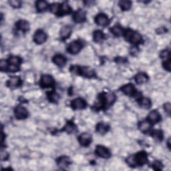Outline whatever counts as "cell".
Listing matches in <instances>:
<instances>
[{
    "mask_svg": "<svg viewBox=\"0 0 171 171\" xmlns=\"http://www.w3.org/2000/svg\"><path fill=\"white\" fill-rule=\"evenodd\" d=\"M15 117L18 120H23L28 117L29 112L28 110L23 107V106H18L14 110Z\"/></svg>",
    "mask_w": 171,
    "mask_h": 171,
    "instance_id": "cell-6",
    "label": "cell"
},
{
    "mask_svg": "<svg viewBox=\"0 0 171 171\" xmlns=\"http://www.w3.org/2000/svg\"><path fill=\"white\" fill-rule=\"evenodd\" d=\"M55 82L53 77L48 74H44L41 76L39 80V85L43 88L53 87Z\"/></svg>",
    "mask_w": 171,
    "mask_h": 171,
    "instance_id": "cell-4",
    "label": "cell"
},
{
    "mask_svg": "<svg viewBox=\"0 0 171 171\" xmlns=\"http://www.w3.org/2000/svg\"><path fill=\"white\" fill-rule=\"evenodd\" d=\"M160 56L163 60H168L170 58V52L168 49H164L160 52Z\"/></svg>",
    "mask_w": 171,
    "mask_h": 171,
    "instance_id": "cell-39",
    "label": "cell"
},
{
    "mask_svg": "<svg viewBox=\"0 0 171 171\" xmlns=\"http://www.w3.org/2000/svg\"><path fill=\"white\" fill-rule=\"evenodd\" d=\"M73 19L76 23H83L86 20V13L82 9H78L74 13Z\"/></svg>",
    "mask_w": 171,
    "mask_h": 171,
    "instance_id": "cell-13",
    "label": "cell"
},
{
    "mask_svg": "<svg viewBox=\"0 0 171 171\" xmlns=\"http://www.w3.org/2000/svg\"><path fill=\"white\" fill-rule=\"evenodd\" d=\"M82 46V43L80 40H75L68 45L67 51L71 54H77L80 52Z\"/></svg>",
    "mask_w": 171,
    "mask_h": 171,
    "instance_id": "cell-5",
    "label": "cell"
},
{
    "mask_svg": "<svg viewBox=\"0 0 171 171\" xmlns=\"http://www.w3.org/2000/svg\"><path fill=\"white\" fill-rule=\"evenodd\" d=\"M170 138H168V140L167 144H168V148H169V149H170Z\"/></svg>",
    "mask_w": 171,
    "mask_h": 171,
    "instance_id": "cell-45",
    "label": "cell"
},
{
    "mask_svg": "<svg viewBox=\"0 0 171 171\" xmlns=\"http://www.w3.org/2000/svg\"><path fill=\"white\" fill-rule=\"evenodd\" d=\"M71 164L70 159L67 156H62L57 159V164L62 168H66Z\"/></svg>",
    "mask_w": 171,
    "mask_h": 171,
    "instance_id": "cell-18",
    "label": "cell"
},
{
    "mask_svg": "<svg viewBox=\"0 0 171 171\" xmlns=\"http://www.w3.org/2000/svg\"><path fill=\"white\" fill-rule=\"evenodd\" d=\"M64 130L68 134H72L77 131V127L76 124H74V122L70 121L68 122L66 126L64 127Z\"/></svg>",
    "mask_w": 171,
    "mask_h": 171,
    "instance_id": "cell-24",
    "label": "cell"
},
{
    "mask_svg": "<svg viewBox=\"0 0 171 171\" xmlns=\"http://www.w3.org/2000/svg\"><path fill=\"white\" fill-rule=\"evenodd\" d=\"M17 29L23 32H27L29 30V23L26 20L20 19L16 23Z\"/></svg>",
    "mask_w": 171,
    "mask_h": 171,
    "instance_id": "cell-17",
    "label": "cell"
},
{
    "mask_svg": "<svg viewBox=\"0 0 171 171\" xmlns=\"http://www.w3.org/2000/svg\"><path fill=\"white\" fill-rule=\"evenodd\" d=\"M8 66L9 63L6 60H2L1 61H0V69H1L2 71H7Z\"/></svg>",
    "mask_w": 171,
    "mask_h": 171,
    "instance_id": "cell-37",
    "label": "cell"
},
{
    "mask_svg": "<svg viewBox=\"0 0 171 171\" xmlns=\"http://www.w3.org/2000/svg\"><path fill=\"white\" fill-rule=\"evenodd\" d=\"M124 61H126V59H125V58H118V59L117 62H118V63H120V62H124Z\"/></svg>",
    "mask_w": 171,
    "mask_h": 171,
    "instance_id": "cell-44",
    "label": "cell"
},
{
    "mask_svg": "<svg viewBox=\"0 0 171 171\" xmlns=\"http://www.w3.org/2000/svg\"><path fill=\"white\" fill-rule=\"evenodd\" d=\"M119 6L122 11H127L132 6V2L130 1H120L119 2Z\"/></svg>",
    "mask_w": 171,
    "mask_h": 171,
    "instance_id": "cell-32",
    "label": "cell"
},
{
    "mask_svg": "<svg viewBox=\"0 0 171 171\" xmlns=\"http://www.w3.org/2000/svg\"><path fill=\"white\" fill-rule=\"evenodd\" d=\"M152 137L158 142H161L163 139V132L160 130H156L152 132Z\"/></svg>",
    "mask_w": 171,
    "mask_h": 171,
    "instance_id": "cell-30",
    "label": "cell"
},
{
    "mask_svg": "<svg viewBox=\"0 0 171 171\" xmlns=\"http://www.w3.org/2000/svg\"><path fill=\"white\" fill-rule=\"evenodd\" d=\"M122 92L126 95L129 96H134L137 94V90H136L134 85L132 84H125L120 88Z\"/></svg>",
    "mask_w": 171,
    "mask_h": 171,
    "instance_id": "cell-12",
    "label": "cell"
},
{
    "mask_svg": "<svg viewBox=\"0 0 171 171\" xmlns=\"http://www.w3.org/2000/svg\"><path fill=\"white\" fill-rule=\"evenodd\" d=\"M72 9L69 5L66 3H64L62 5H60V12L58 16H63V15L65 14H68L69 13L71 12Z\"/></svg>",
    "mask_w": 171,
    "mask_h": 171,
    "instance_id": "cell-26",
    "label": "cell"
},
{
    "mask_svg": "<svg viewBox=\"0 0 171 171\" xmlns=\"http://www.w3.org/2000/svg\"><path fill=\"white\" fill-rule=\"evenodd\" d=\"M8 62L9 64H13V65H17V66H19L20 64L22 63V60L18 56H10L8 60Z\"/></svg>",
    "mask_w": 171,
    "mask_h": 171,
    "instance_id": "cell-31",
    "label": "cell"
},
{
    "mask_svg": "<svg viewBox=\"0 0 171 171\" xmlns=\"http://www.w3.org/2000/svg\"><path fill=\"white\" fill-rule=\"evenodd\" d=\"M22 84V80L18 76H12L10 78L6 83L7 86L9 88H18L19 86H21Z\"/></svg>",
    "mask_w": 171,
    "mask_h": 171,
    "instance_id": "cell-15",
    "label": "cell"
},
{
    "mask_svg": "<svg viewBox=\"0 0 171 171\" xmlns=\"http://www.w3.org/2000/svg\"><path fill=\"white\" fill-rule=\"evenodd\" d=\"M71 33H72V29H71V28H70V26H64L62 28L61 30H60V37H61V38L63 40H65V39H68L70 36Z\"/></svg>",
    "mask_w": 171,
    "mask_h": 171,
    "instance_id": "cell-21",
    "label": "cell"
},
{
    "mask_svg": "<svg viewBox=\"0 0 171 171\" xmlns=\"http://www.w3.org/2000/svg\"><path fill=\"white\" fill-rule=\"evenodd\" d=\"M104 97H105L106 106H111L112 104H114L116 99H117L116 95L112 92L108 93V94L104 93Z\"/></svg>",
    "mask_w": 171,
    "mask_h": 171,
    "instance_id": "cell-27",
    "label": "cell"
},
{
    "mask_svg": "<svg viewBox=\"0 0 171 171\" xmlns=\"http://www.w3.org/2000/svg\"><path fill=\"white\" fill-rule=\"evenodd\" d=\"M19 66H17V65H13V64H9V66L8 67L7 71L9 72L14 73V72H16L19 71Z\"/></svg>",
    "mask_w": 171,
    "mask_h": 171,
    "instance_id": "cell-35",
    "label": "cell"
},
{
    "mask_svg": "<svg viewBox=\"0 0 171 171\" xmlns=\"http://www.w3.org/2000/svg\"><path fill=\"white\" fill-rule=\"evenodd\" d=\"M60 9V4L58 3H54L51 4V6H50L49 7V9L50 11H51V12L56 15H58Z\"/></svg>",
    "mask_w": 171,
    "mask_h": 171,
    "instance_id": "cell-34",
    "label": "cell"
},
{
    "mask_svg": "<svg viewBox=\"0 0 171 171\" xmlns=\"http://www.w3.org/2000/svg\"><path fill=\"white\" fill-rule=\"evenodd\" d=\"M47 34L43 30L38 29L34 35V41L37 44H44L47 40Z\"/></svg>",
    "mask_w": 171,
    "mask_h": 171,
    "instance_id": "cell-8",
    "label": "cell"
},
{
    "mask_svg": "<svg viewBox=\"0 0 171 171\" xmlns=\"http://www.w3.org/2000/svg\"><path fill=\"white\" fill-rule=\"evenodd\" d=\"M149 79L148 75L144 72H140L136 75L134 77L135 82L138 84H141L143 83L147 82Z\"/></svg>",
    "mask_w": 171,
    "mask_h": 171,
    "instance_id": "cell-20",
    "label": "cell"
},
{
    "mask_svg": "<svg viewBox=\"0 0 171 171\" xmlns=\"http://www.w3.org/2000/svg\"><path fill=\"white\" fill-rule=\"evenodd\" d=\"M95 153L99 157L102 158L107 159L111 157V153H110V150L107 148H106L101 145H98L96 147Z\"/></svg>",
    "mask_w": 171,
    "mask_h": 171,
    "instance_id": "cell-7",
    "label": "cell"
},
{
    "mask_svg": "<svg viewBox=\"0 0 171 171\" xmlns=\"http://www.w3.org/2000/svg\"><path fill=\"white\" fill-rule=\"evenodd\" d=\"M10 6L14 8H19L22 6V2L19 0H11L9 2Z\"/></svg>",
    "mask_w": 171,
    "mask_h": 171,
    "instance_id": "cell-38",
    "label": "cell"
},
{
    "mask_svg": "<svg viewBox=\"0 0 171 171\" xmlns=\"http://www.w3.org/2000/svg\"><path fill=\"white\" fill-rule=\"evenodd\" d=\"M48 8V4L46 1H38L36 2V9L38 12H44Z\"/></svg>",
    "mask_w": 171,
    "mask_h": 171,
    "instance_id": "cell-29",
    "label": "cell"
},
{
    "mask_svg": "<svg viewBox=\"0 0 171 171\" xmlns=\"http://www.w3.org/2000/svg\"><path fill=\"white\" fill-rule=\"evenodd\" d=\"M70 70L72 72H74L75 74H79L80 76H83L86 78H92L95 76V72L94 70L89 67L72 66Z\"/></svg>",
    "mask_w": 171,
    "mask_h": 171,
    "instance_id": "cell-3",
    "label": "cell"
},
{
    "mask_svg": "<svg viewBox=\"0 0 171 171\" xmlns=\"http://www.w3.org/2000/svg\"><path fill=\"white\" fill-rule=\"evenodd\" d=\"M139 105L143 108L148 109L151 106V102L148 98H140L138 100Z\"/></svg>",
    "mask_w": 171,
    "mask_h": 171,
    "instance_id": "cell-28",
    "label": "cell"
},
{
    "mask_svg": "<svg viewBox=\"0 0 171 171\" xmlns=\"http://www.w3.org/2000/svg\"><path fill=\"white\" fill-rule=\"evenodd\" d=\"M163 68L164 70H167L168 72H170V69H171V64H170V58L168 59V60H166L165 61L163 62Z\"/></svg>",
    "mask_w": 171,
    "mask_h": 171,
    "instance_id": "cell-40",
    "label": "cell"
},
{
    "mask_svg": "<svg viewBox=\"0 0 171 171\" xmlns=\"http://www.w3.org/2000/svg\"><path fill=\"white\" fill-rule=\"evenodd\" d=\"M170 108H171V106H170V103H166L164 104L165 111L167 112L168 114H170Z\"/></svg>",
    "mask_w": 171,
    "mask_h": 171,
    "instance_id": "cell-42",
    "label": "cell"
},
{
    "mask_svg": "<svg viewBox=\"0 0 171 171\" xmlns=\"http://www.w3.org/2000/svg\"><path fill=\"white\" fill-rule=\"evenodd\" d=\"M166 31H167V29H165L164 28L162 27V28H158V29L157 30V34H163V33H164Z\"/></svg>",
    "mask_w": 171,
    "mask_h": 171,
    "instance_id": "cell-43",
    "label": "cell"
},
{
    "mask_svg": "<svg viewBox=\"0 0 171 171\" xmlns=\"http://www.w3.org/2000/svg\"><path fill=\"white\" fill-rule=\"evenodd\" d=\"M9 158V154L6 151V150H2L1 152V159L2 161H5V160H7Z\"/></svg>",
    "mask_w": 171,
    "mask_h": 171,
    "instance_id": "cell-41",
    "label": "cell"
},
{
    "mask_svg": "<svg viewBox=\"0 0 171 171\" xmlns=\"http://www.w3.org/2000/svg\"><path fill=\"white\" fill-rule=\"evenodd\" d=\"M78 142L83 147H88L92 141V136L88 133H82L78 137Z\"/></svg>",
    "mask_w": 171,
    "mask_h": 171,
    "instance_id": "cell-9",
    "label": "cell"
},
{
    "mask_svg": "<svg viewBox=\"0 0 171 171\" xmlns=\"http://www.w3.org/2000/svg\"><path fill=\"white\" fill-rule=\"evenodd\" d=\"M110 130V127L108 124L104 122H99L96 126V130L100 134H104L108 132Z\"/></svg>",
    "mask_w": 171,
    "mask_h": 171,
    "instance_id": "cell-19",
    "label": "cell"
},
{
    "mask_svg": "<svg viewBox=\"0 0 171 171\" xmlns=\"http://www.w3.org/2000/svg\"><path fill=\"white\" fill-rule=\"evenodd\" d=\"M152 166H153V168L154 170H162L163 167V164H162V163L158 161V160H155Z\"/></svg>",
    "mask_w": 171,
    "mask_h": 171,
    "instance_id": "cell-36",
    "label": "cell"
},
{
    "mask_svg": "<svg viewBox=\"0 0 171 171\" xmlns=\"http://www.w3.org/2000/svg\"><path fill=\"white\" fill-rule=\"evenodd\" d=\"M151 128V123L148 120H143L140 122L138 124V128L141 130L142 132H147Z\"/></svg>",
    "mask_w": 171,
    "mask_h": 171,
    "instance_id": "cell-22",
    "label": "cell"
},
{
    "mask_svg": "<svg viewBox=\"0 0 171 171\" xmlns=\"http://www.w3.org/2000/svg\"><path fill=\"white\" fill-rule=\"evenodd\" d=\"M95 22L100 26H107L110 23V20L106 15L104 13H99L95 18Z\"/></svg>",
    "mask_w": 171,
    "mask_h": 171,
    "instance_id": "cell-10",
    "label": "cell"
},
{
    "mask_svg": "<svg viewBox=\"0 0 171 171\" xmlns=\"http://www.w3.org/2000/svg\"><path fill=\"white\" fill-rule=\"evenodd\" d=\"M93 38L95 42H101L106 38V36L101 30H96L93 34Z\"/></svg>",
    "mask_w": 171,
    "mask_h": 171,
    "instance_id": "cell-25",
    "label": "cell"
},
{
    "mask_svg": "<svg viewBox=\"0 0 171 171\" xmlns=\"http://www.w3.org/2000/svg\"><path fill=\"white\" fill-rule=\"evenodd\" d=\"M48 98L50 102H57L60 99V96L55 92H51L48 94Z\"/></svg>",
    "mask_w": 171,
    "mask_h": 171,
    "instance_id": "cell-33",
    "label": "cell"
},
{
    "mask_svg": "<svg viewBox=\"0 0 171 171\" xmlns=\"http://www.w3.org/2000/svg\"><path fill=\"white\" fill-rule=\"evenodd\" d=\"M53 62L59 67H63L66 64L67 59L62 54H56L52 58Z\"/></svg>",
    "mask_w": 171,
    "mask_h": 171,
    "instance_id": "cell-16",
    "label": "cell"
},
{
    "mask_svg": "<svg viewBox=\"0 0 171 171\" xmlns=\"http://www.w3.org/2000/svg\"><path fill=\"white\" fill-rule=\"evenodd\" d=\"M160 120H161V116L156 110H152L147 117V120L151 124H157L160 121Z\"/></svg>",
    "mask_w": 171,
    "mask_h": 171,
    "instance_id": "cell-14",
    "label": "cell"
},
{
    "mask_svg": "<svg viewBox=\"0 0 171 171\" xmlns=\"http://www.w3.org/2000/svg\"><path fill=\"white\" fill-rule=\"evenodd\" d=\"M110 32H111V33L113 34L115 36L120 37L124 36V29L121 26H119V25H116V26H113L110 29Z\"/></svg>",
    "mask_w": 171,
    "mask_h": 171,
    "instance_id": "cell-23",
    "label": "cell"
},
{
    "mask_svg": "<svg viewBox=\"0 0 171 171\" xmlns=\"http://www.w3.org/2000/svg\"><path fill=\"white\" fill-rule=\"evenodd\" d=\"M124 36L128 42L132 44L137 45L143 42V39L141 35L130 29H127L124 31Z\"/></svg>",
    "mask_w": 171,
    "mask_h": 171,
    "instance_id": "cell-2",
    "label": "cell"
},
{
    "mask_svg": "<svg viewBox=\"0 0 171 171\" xmlns=\"http://www.w3.org/2000/svg\"><path fill=\"white\" fill-rule=\"evenodd\" d=\"M148 155L144 151L138 153L135 155L129 157L127 161L130 167H134L136 166H142L148 163Z\"/></svg>",
    "mask_w": 171,
    "mask_h": 171,
    "instance_id": "cell-1",
    "label": "cell"
},
{
    "mask_svg": "<svg viewBox=\"0 0 171 171\" xmlns=\"http://www.w3.org/2000/svg\"><path fill=\"white\" fill-rule=\"evenodd\" d=\"M86 102L81 98L73 100L71 102V106L74 110H82L86 107Z\"/></svg>",
    "mask_w": 171,
    "mask_h": 171,
    "instance_id": "cell-11",
    "label": "cell"
}]
</instances>
